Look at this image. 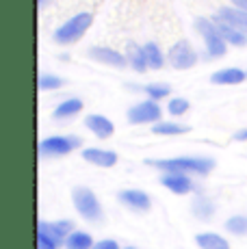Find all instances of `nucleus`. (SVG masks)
I'll return each instance as SVG.
<instances>
[{
  "label": "nucleus",
  "mask_w": 247,
  "mask_h": 249,
  "mask_svg": "<svg viewBox=\"0 0 247 249\" xmlns=\"http://www.w3.org/2000/svg\"><path fill=\"white\" fill-rule=\"evenodd\" d=\"M148 165L156 169H165L169 174H208L215 167L212 159H169V160H154L150 159Z\"/></svg>",
  "instance_id": "1"
},
{
  "label": "nucleus",
  "mask_w": 247,
  "mask_h": 249,
  "mask_svg": "<svg viewBox=\"0 0 247 249\" xmlns=\"http://www.w3.org/2000/svg\"><path fill=\"white\" fill-rule=\"evenodd\" d=\"M91 20H93L91 13H78L72 20L65 22L63 26H59V31L54 33V39L59 41V44H72V41L83 37V33L89 28Z\"/></svg>",
  "instance_id": "2"
},
{
  "label": "nucleus",
  "mask_w": 247,
  "mask_h": 249,
  "mask_svg": "<svg viewBox=\"0 0 247 249\" xmlns=\"http://www.w3.org/2000/svg\"><path fill=\"white\" fill-rule=\"evenodd\" d=\"M74 206L80 213V217H85L87 221H98L102 217V208H100L96 195L89 189H83V186L74 189Z\"/></svg>",
  "instance_id": "3"
},
{
  "label": "nucleus",
  "mask_w": 247,
  "mask_h": 249,
  "mask_svg": "<svg viewBox=\"0 0 247 249\" xmlns=\"http://www.w3.org/2000/svg\"><path fill=\"white\" fill-rule=\"evenodd\" d=\"M195 26H197L199 35L204 37V41H206L208 54H211V56L226 54V41H223L221 35L217 33L215 24H212L211 20H204V18H199V20H195Z\"/></svg>",
  "instance_id": "4"
},
{
  "label": "nucleus",
  "mask_w": 247,
  "mask_h": 249,
  "mask_svg": "<svg viewBox=\"0 0 247 249\" xmlns=\"http://www.w3.org/2000/svg\"><path fill=\"white\" fill-rule=\"evenodd\" d=\"M78 145H80L78 137H50L39 143V152L44 156H61L76 150Z\"/></svg>",
  "instance_id": "5"
},
{
  "label": "nucleus",
  "mask_w": 247,
  "mask_h": 249,
  "mask_svg": "<svg viewBox=\"0 0 247 249\" xmlns=\"http://www.w3.org/2000/svg\"><path fill=\"white\" fill-rule=\"evenodd\" d=\"M72 221H59V223H46V221H39L37 223V232L44 234V236H48L52 243H54L56 247L61 245V243H65L70 236H72Z\"/></svg>",
  "instance_id": "6"
},
{
  "label": "nucleus",
  "mask_w": 247,
  "mask_h": 249,
  "mask_svg": "<svg viewBox=\"0 0 247 249\" xmlns=\"http://www.w3.org/2000/svg\"><path fill=\"white\" fill-rule=\"evenodd\" d=\"M169 61L176 70H189L195 65L197 54L193 52V48L187 44V41H178L172 50H169Z\"/></svg>",
  "instance_id": "7"
},
{
  "label": "nucleus",
  "mask_w": 247,
  "mask_h": 249,
  "mask_svg": "<svg viewBox=\"0 0 247 249\" xmlns=\"http://www.w3.org/2000/svg\"><path fill=\"white\" fill-rule=\"evenodd\" d=\"M159 117H160V108L152 100L137 104V107H132L128 111V122L130 124H148V122H156Z\"/></svg>",
  "instance_id": "8"
},
{
  "label": "nucleus",
  "mask_w": 247,
  "mask_h": 249,
  "mask_svg": "<svg viewBox=\"0 0 247 249\" xmlns=\"http://www.w3.org/2000/svg\"><path fill=\"white\" fill-rule=\"evenodd\" d=\"M83 159L93 162V165L100 167H113L117 162V154L111 150H98V147H89V150L83 152Z\"/></svg>",
  "instance_id": "9"
},
{
  "label": "nucleus",
  "mask_w": 247,
  "mask_h": 249,
  "mask_svg": "<svg viewBox=\"0 0 247 249\" xmlns=\"http://www.w3.org/2000/svg\"><path fill=\"white\" fill-rule=\"evenodd\" d=\"M215 28H217V33L221 35V39L223 41H230V44H234V46H243L245 41H247V37H245V33H241V31H236L232 24H228V22H221L219 18H215Z\"/></svg>",
  "instance_id": "10"
},
{
  "label": "nucleus",
  "mask_w": 247,
  "mask_h": 249,
  "mask_svg": "<svg viewBox=\"0 0 247 249\" xmlns=\"http://www.w3.org/2000/svg\"><path fill=\"white\" fill-rule=\"evenodd\" d=\"M89 54H91V59L100 61V63L113 65V68H122V65L126 63V59H124L120 52L111 50V48H91V50H89Z\"/></svg>",
  "instance_id": "11"
},
{
  "label": "nucleus",
  "mask_w": 247,
  "mask_h": 249,
  "mask_svg": "<svg viewBox=\"0 0 247 249\" xmlns=\"http://www.w3.org/2000/svg\"><path fill=\"white\" fill-rule=\"evenodd\" d=\"M219 18L221 22H228L241 33H247V11H241V9H221L219 11Z\"/></svg>",
  "instance_id": "12"
},
{
  "label": "nucleus",
  "mask_w": 247,
  "mask_h": 249,
  "mask_svg": "<svg viewBox=\"0 0 247 249\" xmlns=\"http://www.w3.org/2000/svg\"><path fill=\"white\" fill-rule=\"evenodd\" d=\"M160 182H163L169 191H174V193H178V195H184L193 189L191 180H189L184 174H167V176H163Z\"/></svg>",
  "instance_id": "13"
},
{
  "label": "nucleus",
  "mask_w": 247,
  "mask_h": 249,
  "mask_svg": "<svg viewBox=\"0 0 247 249\" xmlns=\"http://www.w3.org/2000/svg\"><path fill=\"white\" fill-rule=\"evenodd\" d=\"M85 124H87V128L89 130H93L100 139H106V137H111L113 135V124L108 122L106 117H102V115H89L87 119H85Z\"/></svg>",
  "instance_id": "14"
},
{
  "label": "nucleus",
  "mask_w": 247,
  "mask_h": 249,
  "mask_svg": "<svg viewBox=\"0 0 247 249\" xmlns=\"http://www.w3.org/2000/svg\"><path fill=\"white\" fill-rule=\"evenodd\" d=\"M120 199L135 210H148L150 208V197L143 193V191H124V193H120Z\"/></svg>",
  "instance_id": "15"
},
{
  "label": "nucleus",
  "mask_w": 247,
  "mask_h": 249,
  "mask_svg": "<svg viewBox=\"0 0 247 249\" xmlns=\"http://www.w3.org/2000/svg\"><path fill=\"white\" fill-rule=\"evenodd\" d=\"M243 78H245V74L241 70H219V71H215V74L211 76V80L215 85H239V83H243Z\"/></svg>",
  "instance_id": "16"
},
{
  "label": "nucleus",
  "mask_w": 247,
  "mask_h": 249,
  "mask_svg": "<svg viewBox=\"0 0 247 249\" xmlns=\"http://www.w3.org/2000/svg\"><path fill=\"white\" fill-rule=\"evenodd\" d=\"M126 52H128V61L130 65L135 68L137 71H145V65H148V59H145V52L143 48H139L135 41H128L126 46Z\"/></svg>",
  "instance_id": "17"
},
{
  "label": "nucleus",
  "mask_w": 247,
  "mask_h": 249,
  "mask_svg": "<svg viewBox=\"0 0 247 249\" xmlns=\"http://www.w3.org/2000/svg\"><path fill=\"white\" fill-rule=\"evenodd\" d=\"M195 243L199 245V249H228L226 238H221L219 234H212V232H204L195 236Z\"/></svg>",
  "instance_id": "18"
},
{
  "label": "nucleus",
  "mask_w": 247,
  "mask_h": 249,
  "mask_svg": "<svg viewBox=\"0 0 247 249\" xmlns=\"http://www.w3.org/2000/svg\"><path fill=\"white\" fill-rule=\"evenodd\" d=\"M83 108V102L80 100H76V98H72V100H65V102H61L59 107L54 108V117L56 119H63V117H72V115H76Z\"/></svg>",
  "instance_id": "19"
},
{
  "label": "nucleus",
  "mask_w": 247,
  "mask_h": 249,
  "mask_svg": "<svg viewBox=\"0 0 247 249\" xmlns=\"http://www.w3.org/2000/svg\"><path fill=\"white\" fill-rule=\"evenodd\" d=\"M65 247L68 249H91L93 241L87 232H72V236L65 241Z\"/></svg>",
  "instance_id": "20"
},
{
  "label": "nucleus",
  "mask_w": 247,
  "mask_h": 249,
  "mask_svg": "<svg viewBox=\"0 0 247 249\" xmlns=\"http://www.w3.org/2000/svg\"><path fill=\"white\" fill-rule=\"evenodd\" d=\"M226 230L232 234H236V236H243V234H247V217H241V214L230 217L226 221Z\"/></svg>",
  "instance_id": "21"
},
{
  "label": "nucleus",
  "mask_w": 247,
  "mask_h": 249,
  "mask_svg": "<svg viewBox=\"0 0 247 249\" xmlns=\"http://www.w3.org/2000/svg\"><path fill=\"white\" fill-rule=\"evenodd\" d=\"M143 52H145V59H148V65H152V68H156V70L163 65V54H160V50L156 48V44L143 46Z\"/></svg>",
  "instance_id": "22"
},
{
  "label": "nucleus",
  "mask_w": 247,
  "mask_h": 249,
  "mask_svg": "<svg viewBox=\"0 0 247 249\" xmlns=\"http://www.w3.org/2000/svg\"><path fill=\"white\" fill-rule=\"evenodd\" d=\"M152 130H154V135H182L189 128L180 126V124H156Z\"/></svg>",
  "instance_id": "23"
},
{
  "label": "nucleus",
  "mask_w": 247,
  "mask_h": 249,
  "mask_svg": "<svg viewBox=\"0 0 247 249\" xmlns=\"http://www.w3.org/2000/svg\"><path fill=\"white\" fill-rule=\"evenodd\" d=\"M193 213H195V217H199V219H208L212 214V204L208 202V199L197 197L195 204H193Z\"/></svg>",
  "instance_id": "24"
},
{
  "label": "nucleus",
  "mask_w": 247,
  "mask_h": 249,
  "mask_svg": "<svg viewBox=\"0 0 247 249\" xmlns=\"http://www.w3.org/2000/svg\"><path fill=\"white\" fill-rule=\"evenodd\" d=\"M61 85H63V80L59 78V76H50V74H44L39 76V89H59Z\"/></svg>",
  "instance_id": "25"
},
{
  "label": "nucleus",
  "mask_w": 247,
  "mask_h": 249,
  "mask_svg": "<svg viewBox=\"0 0 247 249\" xmlns=\"http://www.w3.org/2000/svg\"><path fill=\"white\" fill-rule=\"evenodd\" d=\"M169 113L172 115H182V113H187L189 111V102L184 98H174L172 102H169Z\"/></svg>",
  "instance_id": "26"
},
{
  "label": "nucleus",
  "mask_w": 247,
  "mask_h": 249,
  "mask_svg": "<svg viewBox=\"0 0 247 249\" xmlns=\"http://www.w3.org/2000/svg\"><path fill=\"white\" fill-rule=\"evenodd\" d=\"M145 91H148V95H150L152 100H159V98H165V95H169V87H165V85H148Z\"/></svg>",
  "instance_id": "27"
},
{
  "label": "nucleus",
  "mask_w": 247,
  "mask_h": 249,
  "mask_svg": "<svg viewBox=\"0 0 247 249\" xmlns=\"http://www.w3.org/2000/svg\"><path fill=\"white\" fill-rule=\"evenodd\" d=\"M37 247H39V249H56L54 243H52L48 236H44V234H39V232H37Z\"/></svg>",
  "instance_id": "28"
},
{
  "label": "nucleus",
  "mask_w": 247,
  "mask_h": 249,
  "mask_svg": "<svg viewBox=\"0 0 247 249\" xmlns=\"http://www.w3.org/2000/svg\"><path fill=\"white\" fill-rule=\"evenodd\" d=\"M91 249H120L117 247V243L115 241H100V243H96Z\"/></svg>",
  "instance_id": "29"
},
{
  "label": "nucleus",
  "mask_w": 247,
  "mask_h": 249,
  "mask_svg": "<svg viewBox=\"0 0 247 249\" xmlns=\"http://www.w3.org/2000/svg\"><path fill=\"white\" fill-rule=\"evenodd\" d=\"M234 141H247V128H245V130H239V132H236V135H234Z\"/></svg>",
  "instance_id": "30"
},
{
  "label": "nucleus",
  "mask_w": 247,
  "mask_h": 249,
  "mask_svg": "<svg viewBox=\"0 0 247 249\" xmlns=\"http://www.w3.org/2000/svg\"><path fill=\"white\" fill-rule=\"evenodd\" d=\"M232 2H234L241 11H247V0H232Z\"/></svg>",
  "instance_id": "31"
},
{
  "label": "nucleus",
  "mask_w": 247,
  "mask_h": 249,
  "mask_svg": "<svg viewBox=\"0 0 247 249\" xmlns=\"http://www.w3.org/2000/svg\"><path fill=\"white\" fill-rule=\"evenodd\" d=\"M37 2H39V7H41V4H44V2H46V0H37Z\"/></svg>",
  "instance_id": "32"
},
{
  "label": "nucleus",
  "mask_w": 247,
  "mask_h": 249,
  "mask_svg": "<svg viewBox=\"0 0 247 249\" xmlns=\"http://www.w3.org/2000/svg\"><path fill=\"white\" fill-rule=\"evenodd\" d=\"M126 249H135V247H126Z\"/></svg>",
  "instance_id": "33"
}]
</instances>
